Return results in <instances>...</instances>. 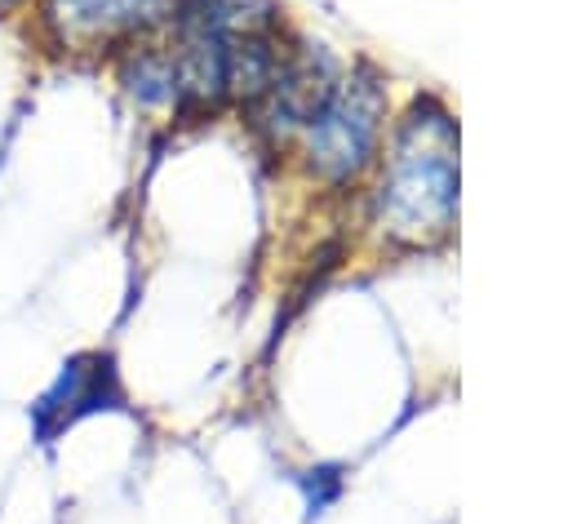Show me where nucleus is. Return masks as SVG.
Listing matches in <instances>:
<instances>
[{
  "instance_id": "obj_1",
  "label": "nucleus",
  "mask_w": 568,
  "mask_h": 524,
  "mask_svg": "<svg viewBox=\"0 0 568 524\" xmlns=\"http://www.w3.org/2000/svg\"><path fill=\"white\" fill-rule=\"evenodd\" d=\"M457 213V133L444 111H413L386 155L377 222L404 244H426Z\"/></svg>"
},
{
  "instance_id": "obj_2",
  "label": "nucleus",
  "mask_w": 568,
  "mask_h": 524,
  "mask_svg": "<svg viewBox=\"0 0 568 524\" xmlns=\"http://www.w3.org/2000/svg\"><path fill=\"white\" fill-rule=\"evenodd\" d=\"M382 111H386V93H382L377 75L333 80L328 98L302 124L311 169L328 182L355 178L373 160L377 133H382Z\"/></svg>"
},
{
  "instance_id": "obj_3",
  "label": "nucleus",
  "mask_w": 568,
  "mask_h": 524,
  "mask_svg": "<svg viewBox=\"0 0 568 524\" xmlns=\"http://www.w3.org/2000/svg\"><path fill=\"white\" fill-rule=\"evenodd\" d=\"M182 0H36V36L49 53L133 49L146 31L178 22Z\"/></svg>"
},
{
  "instance_id": "obj_4",
  "label": "nucleus",
  "mask_w": 568,
  "mask_h": 524,
  "mask_svg": "<svg viewBox=\"0 0 568 524\" xmlns=\"http://www.w3.org/2000/svg\"><path fill=\"white\" fill-rule=\"evenodd\" d=\"M124 409H129V395H124L115 355L111 351H75L58 364V373L44 382V391L27 404V426H31V440L40 449H49L75 422H84L93 413H124Z\"/></svg>"
},
{
  "instance_id": "obj_5",
  "label": "nucleus",
  "mask_w": 568,
  "mask_h": 524,
  "mask_svg": "<svg viewBox=\"0 0 568 524\" xmlns=\"http://www.w3.org/2000/svg\"><path fill=\"white\" fill-rule=\"evenodd\" d=\"M297 488H302V502H306V520H320L346 488V475L337 462H315L306 471H297Z\"/></svg>"
},
{
  "instance_id": "obj_6",
  "label": "nucleus",
  "mask_w": 568,
  "mask_h": 524,
  "mask_svg": "<svg viewBox=\"0 0 568 524\" xmlns=\"http://www.w3.org/2000/svg\"><path fill=\"white\" fill-rule=\"evenodd\" d=\"M22 4H27V0H0V18L13 13V9H22Z\"/></svg>"
}]
</instances>
